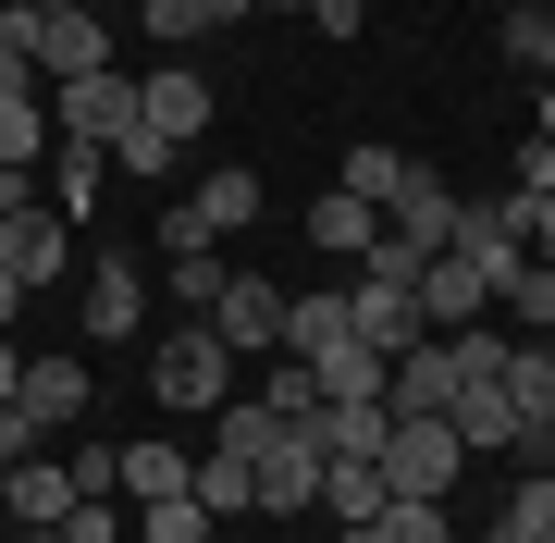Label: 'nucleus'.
<instances>
[{
    "mask_svg": "<svg viewBox=\"0 0 555 543\" xmlns=\"http://www.w3.org/2000/svg\"><path fill=\"white\" fill-rule=\"evenodd\" d=\"M13 543H62V531H13Z\"/></svg>",
    "mask_w": 555,
    "mask_h": 543,
    "instance_id": "37998d69",
    "label": "nucleus"
},
{
    "mask_svg": "<svg viewBox=\"0 0 555 543\" xmlns=\"http://www.w3.org/2000/svg\"><path fill=\"white\" fill-rule=\"evenodd\" d=\"M13 309H25V284H13V272H0V334H13Z\"/></svg>",
    "mask_w": 555,
    "mask_h": 543,
    "instance_id": "e433bc0d",
    "label": "nucleus"
},
{
    "mask_svg": "<svg viewBox=\"0 0 555 543\" xmlns=\"http://www.w3.org/2000/svg\"><path fill=\"white\" fill-rule=\"evenodd\" d=\"M222 272H235V260H222V247H185V260H173V297H185V322H210Z\"/></svg>",
    "mask_w": 555,
    "mask_h": 543,
    "instance_id": "bb28decb",
    "label": "nucleus"
},
{
    "mask_svg": "<svg viewBox=\"0 0 555 543\" xmlns=\"http://www.w3.org/2000/svg\"><path fill=\"white\" fill-rule=\"evenodd\" d=\"M50 124H62V137H87V148H124V137H137V75L112 62V75L50 87Z\"/></svg>",
    "mask_w": 555,
    "mask_h": 543,
    "instance_id": "423d86ee",
    "label": "nucleus"
},
{
    "mask_svg": "<svg viewBox=\"0 0 555 543\" xmlns=\"http://www.w3.org/2000/svg\"><path fill=\"white\" fill-rule=\"evenodd\" d=\"M506 457H518V469H555V421H518V432H506Z\"/></svg>",
    "mask_w": 555,
    "mask_h": 543,
    "instance_id": "72a5a7b5",
    "label": "nucleus"
},
{
    "mask_svg": "<svg viewBox=\"0 0 555 543\" xmlns=\"http://www.w3.org/2000/svg\"><path fill=\"white\" fill-rule=\"evenodd\" d=\"M259 396H272L284 421H309V408H321V371L309 359H259Z\"/></svg>",
    "mask_w": 555,
    "mask_h": 543,
    "instance_id": "cd10ccee",
    "label": "nucleus"
},
{
    "mask_svg": "<svg viewBox=\"0 0 555 543\" xmlns=\"http://www.w3.org/2000/svg\"><path fill=\"white\" fill-rule=\"evenodd\" d=\"M481 543H543V531H518V519H494V531H481Z\"/></svg>",
    "mask_w": 555,
    "mask_h": 543,
    "instance_id": "58836bf2",
    "label": "nucleus"
},
{
    "mask_svg": "<svg viewBox=\"0 0 555 543\" xmlns=\"http://www.w3.org/2000/svg\"><path fill=\"white\" fill-rule=\"evenodd\" d=\"M506 322L518 334H555V260H518L506 272Z\"/></svg>",
    "mask_w": 555,
    "mask_h": 543,
    "instance_id": "393cba45",
    "label": "nucleus"
},
{
    "mask_svg": "<svg viewBox=\"0 0 555 543\" xmlns=\"http://www.w3.org/2000/svg\"><path fill=\"white\" fill-rule=\"evenodd\" d=\"M38 444H50V432L25 421V396H0V469H13V457H38Z\"/></svg>",
    "mask_w": 555,
    "mask_h": 543,
    "instance_id": "2f4dec72",
    "label": "nucleus"
},
{
    "mask_svg": "<svg viewBox=\"0 0 555 543\" xmlns=\"http://www.w3.org/2000/svg\"><path fill=\"white\" fill-rule=\"evenodd\" d=\"M137 272H124V260H100V272H87V334H100V346H124V334H137Z\"/></svg>",
    "mask_w": 555,
    "mask_h": 543,
    "instance_id": "412c9836",
    "label": "nucleus"
},
{
    "mask_svg": "<svg viewBox=\"0 0 555 543\" xmlns=\"http://www.w3.org/2000/svg\"><path fill=\"white\" fill-rule=\"evenodd\" d=\"M259 222V173H198L173 210H160V260H185V247H222Z\"/></svg>",
    "mask_w": 555,
    "mask_h": 543,
    "instance_id": "20e7f679",
    "label": "nucleus"
},
{
    "mask_svg": "<svg viewBox=\"0 0 555 543\" xmlns=\"http://www.w3.org/2000/svg\"><path fill=\"white\" fill-rule=\"evenodd\" d=\"M210 334L235 346V359H284V284L272 272H222V297H210Z\"/></svg>",
    "mask_w": 555,
    "mask_h": 543,
    "instance_id": "39448f33",
    "label": "nucleus"
},
{
    "mask_svg": "<svg viewBox=\"0 0 555 543\" xmlns=\"http://www.w3.org/2000/svg\"><path fill=\"white\" fill-rule=\"evenodd\" d=\"M309 247H321V260H371V247H383V210L358 198V185H334V198H309Z\"/></svg>",
    "mask_w": 555,
    "mask_h": 543,
    "instance_id": "2eb2a0df",
    "label": "nucleus"
},
{
    "mask_svg": "<svg viewBox=\"0 0 555 543\" xmlns=\"http://www.w3.org/2000/svg\"><path fill=\"white\" fill-rule=\"evenodd\" d=\"M62 506H75V457H13L0 519H13V531H62Z\"/></svg>",
    "mask_w": 555,
    "mask_h": 543,
    "instance_id": "9b49d317",
    "label": "nucleus"
},
{
    "mask_svg": "<svg viewBox=\"0 0 555 543\" xmlns=\"http://www.w3.org/2000/svg\"><path fill=\"white\" fill-rule=\"evenodd\" d=\"M137 25L160 50H198V38H222V25H247V0H137Z\"/></svg>",
    "mask_w": 555,
    "mask_h": 543,
    "instance_id": "a211bd4d",
    "label": "nucleus"
},
{
    "mask_svg": "<svg viewBox=\"0 0 555 543\" xmlns=\"http://www.w3.org/2000/svg\"><path fill=\"white\" fill-rule=\"evenodd\" d=\"M346 334V284H284V359H334Z\"/></svg>",
    "mask_w": 555,
    "mask_h": 543,
    "instance_id": "f8f14e48",
    "label": "nucleus"
},
{
    "mask_svg": "<svg viewBox=\"0 0 555 543\" xmlns=\"http://www.w3.org/2000/svg\"><path fill=\"white\" fill-rule=\"evenodd\" d=\"M62 260H75V222H62L50 198H25L13 222H0V272H13V284H25V297H38V284H50Z\"/></svg>",
    "mask_w": 555,
    "mask_h": 543,
    "instance_id": "9d476101",
    "label": "nucleus"
},
{
    "mask_svg": "<svg viewBox=\"0 0 555 543\" xmlns=\"http://www.w3.org/2000/svg\"><path fill=\"white\" fill-rule=\"evenodd\" d=\"M87 13H137V0H87Z\"/></svg>",
    "mask_w": 555,
    "mask_h": 543,
    "instance_id": "a19ab883",
    "label": "nucleus"
},
{
    "mask_svg": "<svg viewBox=\"0 0 555 543\" xmlns=\"http://www.w3.org/2000/svg\"><path fill=\"white\" fill-rule=\"evenodd\" d=\"M0 13H13V0H0Z\"/></svg>",
    "mask_w": 555,
    "mask_h": 543,
    "instance_id": "c03bdc74",
    "label": "nucleus"
},
{
    "mask_svg": "<svg viewBox=\"0 0 555 543\" xmlns=\"http://www.w3.org/2000/svg\"><path fill=\"white\" fill-rule=\"evenodd\" d=\"M309 432H321V469H334V457H383L396 408H383V396H334V408H309Z\"/></svg>",
    "mask_w": 555,
    "mask_h": 543,
    "instance_id": "4468645a",
    "label": "nucleus"
},
{
    "mask_svg": "<svg viewBox=\"0 0 555 543\" xmlns=\"http://www.w3.org/2000/svg\"><path fill=\"white\" fill-rule=\"evenodd\" d=\"M50 87H0V173H38L50 161Z\"/></svg>",
    "mask_w": 555,
    "mask_h": 543,
    "instance_id": "dca6fc26",
    "label": "nucleus"
},
{
    "mask_svg": "<svg viewBox=\"0 0 555 543\" xmlns=\"http://www.w3.org/2000/svg\"><path fill=\"white\" fill-rule=\"evenodd\" d=\"M518 247H531V260H555V185H531V198H518Z\"/></svg>",
    "mask_w": 555,
    "mask_h": 543,
    "instance_id": "c756f323",
    "label": "nucleus"
},
{
    "mask_svg": "<svg viewBox=\"0 0 555 543\" xmlns=\"http://www.w3.org/2000/svg\"><path fill=\"white\" fill-rule=\"evenodd\" d=\"M247 13H309V0H247Z\"/></svg>",
    "mask_w": 555,
    "mask_h": 543,
    "instance_id": "ea45409f",
    "label": "nucleus"
},
{
    "mask_svg": "<svg viewBox=\"0 0 555 543\" xmlns=\"http://www.w3.org/2000/svg\"><path fill=\"white\" fill-rule=\"evenodd\" d=\"M137 519H124V494H75L62 506V543H124Z\"/></svg>",
    "mask_w": 555,
    "mask_h": 543,
    "instance_id": "c85d7f7f",
    "label": "nucleus"
},
{
    "mask_svg": "<svg viewBox=\"0 0 555 543\" xmlns=\"http://www.w3.org/2000/svg\"><path fill=\"white\" fill-rule=\"evenodd\" d=\"M297 506H321V432L284 421L272 444H259V519H297Z\"/></svg>",
    "mask_w": 555,
    "mask_h": 543,
    "instance_id": "1a4fd4ad",
    "label": "nucleus"
},
{
    "mask_svg": "<svg viewBox=\"0 0 555 543\" xmlns=\"http://www.w3.org/2000/svg\"><path fill=\"white\" fill-rule=\"evenodd\" d=\"M137 543H222V519L198 494H160V506H137Z\"/></svg>",
    "mask_w": 555,
    "mask_h": 543,
    "instance_id": "b1692460",
    "label": "nucleus"
},
{
    "mask_svg": "<svg viewBox=\"0 0 555 543\" xmlns=\"http://www.w3.org/2000/svg\"><path fill=\"white\" fill-rule=\"evenodd\" d=\"M13 396H25V421H38V432H75V421H87V371H75V359H25Z\"/></svg>",
    "mask_w": 555,
    "mask_h": 543,
    "instance_id": "f3484780",
    "label": "nucleus"
},
{
    "mask_svg": "<svg viewBox=\"0 0 555 543\" xmlns=\"http://www.w3.org/2000/svg\"><path fill=\"white\" fill-rule=\"evenodd\" d=\"M420 322H433V334L494 322V272H481V260H456V247H433V260H420Z\"/></svg>",
    "mask_w": 555,
    "mask_h": 543,
    "instance_id": "6e6552de",
    "label": "nucleus"
},
{
    "mask_svg": "<svg viewBox=\"0 0 555 543\" xmlns=\"http://www.w3.org/2000/svg\"><path fill=\"white\" fill-rule=\"evenodd\" d=\"M137 124H149L160 148H198V137H210V75L173 50L160 75H137Z\"/></svg>",
    "mask_w": 555,
    "mask_h": 543,
    "instance_id": "0eeeda50",
    "label": "nucleus"
},
{
    "mask_svg": "<svg viewBox=\"0 0 555 543\" xmlns=\"http://www.w3.org/2000/svg\"><path fill=\"white\" fill-rule=\"evenodd\" d=\"M506 185H518V198H531V185H555V137H531V148H518V173H506Z\"/></svg>",
    "mask_w": 555,
    "mask_h": 543,
    "instance_id": "f704fd0d",
    "label": "nucleus"
},
{
    "mask_svg": "<svg viewBox=\"0 0 555 543\" xmlns=\"http://www.w3.org/2000/svg\"><path fill=\"white\" fill-rule=\"evenodd\" d=\"M469 444H456V421H396L383 432V494H420V506H456V482H469Z\"/></svg>",
    "mask_w": 555,
    "mask_h": 543,
    "instance_id": "f03ea898",
    "label": "nucleus"
},
{
    "mask_svg": "<svg viewBox=\"0 0 555 543\" xmlns=\"http://www.w3.org/2000/svg\"><path fill=\"white\" fill-rule=\"evenodd\" d=\"M198 506H210V519H259V469L210 444V457H198Z\"/></svg>",
    "mask_w": 555,
    "mask_h": 543,
    "instance_id": "5701e85b",
    "label": "nucleus"
},
{
    "mask_svg": "<svg viewBox=\"0 0 555 543\" xmlns=\"http://www.w3.org/2000/svg\"><path fill=\"white\" fill-rule=\"evenodd\" d=\"M13 13H62V0H13Z\"/></svg>",
    "mask_w": 555,
    "mask_h": 543,
    "instance_id": "79ce46f5",
    "label": "nucleus"
},
{
    "mask_svg": "<svg viewBox=\"0 0 555 543\" xmlns=\"http://www.w3.org/2000/svg\"><path fill=\"white\" fill-rule=\"evenodd\" d=\"M25 198H38V173H0V222H13Z\"/></svg>",
    "mask_w": 555,
    "mask_h": 543,
    "instance_id": "c9c22d12",
    "label": "nucleus"
},
{
    "mask_svg": "<svg viewBox=\"0 0 555 543\" xmlns=\"http://www.w3.org/2000/svg\"><path fill=\"white\" fill-rule=\"evenodd\" d=\"M112 494H124V506L198 494V457H185V444H112Z\"/></svg>",
    "mask_w": 555,
    "mask_h": 543,
    "instance_id": "ddd939ff",
    "label": "nucleus"
},
{
    "mask_svg": "<svg viewBox=\"0 0 555 543\" xmlns=\"http://www.w3.org/2000/svg\"><path fill=\"white\" fill-rule=\"evenodd\" d=\"M321 519H334V531L383 519V457H334V469H321Z\"/></svg>",
    "mask_w": 555,
    "mask_h": 543,
    "instance_id": "aec40b11",
    "label": "nucleus"
},
{
    "mask_svg": "<svg viewBox=\"0 0 555 543\" xmlns=\"http://www.w3.org/2000/svg\"><path fill=\"white\" fill-rule=\"evenodd\" d=\"M358 25H371V0H309V38H334V50H346Z\"/></svg>",
    "mask_w": 555,
    "mask_h": 543,
    "instance_id": "7c9ffc66",
    "label": "nucleus"
},
{
    "mask_svg": "<svg viewBox=\"0 0 555 543\" xmlns=\"http://www.w3.org/2000/svg\"><path fill=\"white\" fill-rule=\"evenodd\" d=\"M173 161H185V148H160L149 124H137V137H124V148H112V173H173Z\"/></svg>",
    "mask_w": 555,
    "mask_h": 543,
    "instance_id": "473e14b6",
    "label": "nucleus"
},
{
    "mask_svg": "<svg viewBox=\"0 0 555 543\" xmlns=\"http://www.w3.org/2000/svg\"><path fill=\"white\" fill-rule=\"evenodd\" d=\"M13 383H25V359H13V334H0V396H13Z\"/></svg>",
    "mask_w": 555,
    "mask_h": 543,
    "instance_id": "4c0bfd02",
    "label": "nucleus"
},
{
    "mask_svg": "<svg viewBox=\"0 0 555 543\" xmlns=\"http://www.w3.org/2000/svg\"><path fill=\"white\" fill-rule=\"evenodd\" d=\"M100 161H112V148L50 137V161H38V173H50V210H62V222H87V210H100Z\"/></svg>",
    "mask_w": 555,
    "mask_h": 543,
    "instance_id": "6ab92c4d",
    "label": "nucleus"
},
{
    "mask_svg": "<svg viewBox=\"0 0 555 543\" xmlns=\"http://www.w3.org/2000/svg\"><path fill=\"white\" fill-rule=\"evenodd\" d=\"M235 371H247V359H235V346H222L210 322H173V334L149 346V396L173 408V421H185V408H198V421H210V408L235 396Z\"/></svg>",
    "mask_w": 555,
    "mask_h": 543,
    "instance_id": "f257e3e1",
    "label": "nucleus"
},
{
    "mask_svg": "<svg viewBox=\"0 0 555 543\" xmlns=\"http://www.w3.org/2000/svg\"><path fill=\"white\" fill-rule=\"evenodd\" d=\"M383 543H456V506H420V494H383Z\"/></svg>",
    "mask_w": 555,
    "mask_h": 543,
    "instance_id": "a878e982",
    "label": "nucleus"
},
{
    "mask_svg": "<svg viewBox=\"0 0 555 543\" xmlns=\"http://www.w3.org/2000/svg\"><path fill=\"white\" fill-rule=\"evenodd\" d=\"M494 50L531 62V75H555V0H506V13H494Z\"/></svg>",
    "mask_w": 555,
    "mask_h": 543,
    "instance_id": "4be33fe9",
    "label": "nucleus"
},
{
    "mask_svg": "<svg viewBox=\"0 0 555 543\" xmlns=\"http://www.w3.org/2000/svg\"><path fill=\"white\" fill-rule=\"evenodd\" d=\"M25 62H38V87H75V75H112V13H87V0H62V13H13Z\"/></svg>",
    "mask_w": 555,
    "mask_h": 543,
    "instance_id": "7ed1b4c3",
    "label": "nucleus"
}]
</instances>
